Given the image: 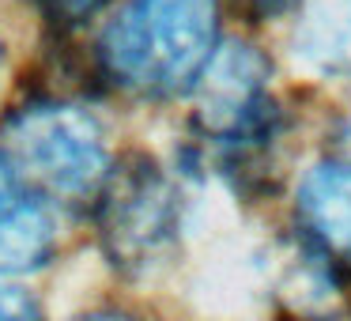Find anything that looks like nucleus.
<instances>
[{"label":"nucleus","mask_w":351,"mask_h":321,"mask_svg":"<svg viewBox=\"0 0 351 321\" xmlns=\"http://www.w3.org/2000/svg\"><path fill=\"white\" fill-rule=\"evenodd\" d=\"M0 159L42 197L87 200L110 178L102 125L87 110L61 99L16 106L0 129Z\"/></svg>","instance_id":"2"},{"label":"nucleus","mask_w":351,"mask_h":321,"mask_svg":"<svg viewBox=\"0 0 351 321\" xmlns=\"http://www.w3.org/2000/svg\"><path fill=\"white\" fill-rule=\"evenodd\" d=\"M219 42V0H129L99 38V69L136 99L193 91Z\"/></svg>","instance_id":"1"},{"label":"nucleus","mask_w":351,"mask_h":321,"mask_svg":"<svg viewBox=\"0 0 351 321\" xmlns=\"http://www.w3.org/2000/svg\"><path fill=\"white\" fill-rule=\"evenodd\" d=\"M276 102L268 99V61L245 42L215 49L193 84V125L227 159L250 163L276 136Z\"/></svg>","instance_id":"4"},{"label":"nucleus","mask_w":351,"mask_h":321,"mask_svg":"<svg viewBox=\"0 0 351 321\" xmlns=\"http://www.w3.org/2000/svg\"><path fill=\"white\" fill-rule=\"evenodd\" d=\"M343 19H348V38H351V0H348V16Z\"/></svg>","instance_id":"11"},{"label":"nucleus","mask_w":351,"mask_h":321,"mask_svg":"<svg viewBox=\"0 0 351 321\" xmlns=\"http://www.w3.org/2000/svg\"><path fill=\"white\" fill-rule=\"evenodd\" d=\"M95 219L110 265L121 272H144L174 246L182 200L159 163L147 155H129L102 182Z\"/></svg>","instance_id":"3"},{"label":"nucleus","mask_w":351,"mask_h":321,"mask_svg":"<svg viewBox=\"0 0 351 321\" xmlns=\"http://www.w3.org/2000/svg\"><path fill=\"white\" fill-rule=\"evenodd\" d=\"M102 4H106V0H38V8L46 12L49 19H57V23H84V19L95 16Z\"/></svg>","instance_id":"8"},{"label":"nucleus","mask_w":351,"mask_h":321,"mask_svg":"<svg viewBox=\"0 0 351 321\" xmlns=\"http://www.w3.org/2000/svg\"><path fill=\"white\" fill-rule=\"evenodd\" d=\"M57 227L46 197L0 159V276H19L49 265Z\"/></svg>","instance_id":"5"},{"label":"nucleus","mask_w":351,"mask_h":321,"mask_svg":"<svg viewBox=\"0 0 351 321\" xmlns=\"http://www.w3.org/2000/svg\"><path fill=\"white\" fill-rule=\"evenodd\" d=\"M76 321H140V318L129 313V310H114V306H106V310H91V313H84V318H76Z\"/></svg>","instance_id":"10"},{"label":"nucleus","mask_w":351,"mask_h":321,"mask_svg":"<svg viewBox=\"0 0 351 321\" xmlns=\"http://www.w3.org/2000/svg\"><path fill=\"white\" fill-rule=\"evenodd\" d=\"M298 223L332 261L351 265V159L313 163L298 182Z\"/></svg>","instance_id":"6"},{"label":"nucleus","mask_w":351,"mask_h":321,"mask_svg":"<svg viewBox=\"0 0 351 321\" xmlns=\"http://www.w3.org/2000/svg\"><path fill=\"white\" fill-rule=\"evenodd\" d=\"M0 321H42V306L27 291L0 283Z\"/></svg>","instance_id":"7"},{"label":"nucleus","mask_w":351,"mask_h":321,"mask_svg":"<svg viewBox=\"0 0 351 321\" xmlns=\"http://www.w3.org/2000/svg\"><path fill=\"white\" fill-rule=\"evenodd\" d=\"M238 16H245L250 23H265V19H276L295 4V0H227Z\"/></svg>","instance_id":"9"}]
</instances>
